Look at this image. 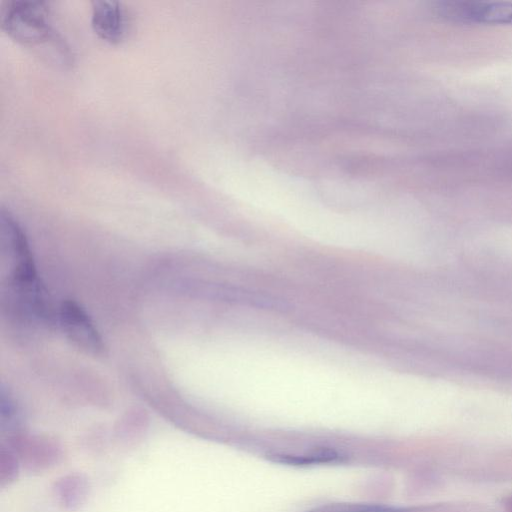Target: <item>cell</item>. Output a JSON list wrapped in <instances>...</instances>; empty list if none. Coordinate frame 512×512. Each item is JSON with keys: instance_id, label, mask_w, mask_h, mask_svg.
Masks as SVG:
<instances>
[{"instance_id": "cell-8", "label": "cell", "mask_w": 512, "mask_h": 512, "mask_svg": "<svg viewBox=\"0 0 512 512\" xmlns=\"http://www.w3.org/2000/svg\"><path fill=\"white\" fill-rule=\"evenodd\" d=\"M147 426L148 422L143 414H130L116 424L114 438L119 446L125 448L137 446L143 439Z\"/></svg>"}, {"instance_id": "cell-7", "label": "cell", "mask_w": 512, "mask_h": 512, "mask_svg": "<svg viewBox=\"0 0 512 512\" xmlns=\"http://www.w3.org/2000/svg\"><path fill=\"white\" fill-rule=\"evenodd\" d=\"M91 491L88 476L82 472H69L55 479L52 495L58 506L67 512L80 510L87 502Z\"/></svg>"}, {"instance_id": "cell-9", "label": "cell", "mask_w": 512, "mask_h": 512, "mask_svg": "<svg viewBox=\"0 0 512 512\" xmlns=\"http://www.w3.org/2000/svg\"><path fill=\"white\" fill-rule=\"evenodd\" d=\"M343 456L333 449L323 448L313 450L304 454H281L269 455V459L287 465L306 466L314 464L335 463L341 461Z\"/></svg>"}, {"instance_id": "cell-4", "label": "cell", "mask_w": 512, "mask_h": 512, "mask_svg": "<svg viewBox=\"0 0 512 512\" xmlns=\"http://www.w3.org/2000/svg\"><path fill=\"white\" fill-rule=\"evenodd\" d=\"M17 455L21 468L41 473L60 465L65 456L64 446L50 435L14 432L5 441Z\"/></svg>"}, {"instance_id": "cell-6", "label": "cell", "mask_w": 512, "mask_h": 512, "mask_svg": "<svg viewBox=\"0 0 512 512\" xmlns=\"http://www.w3.org/2000/svg\"><path fill=\"white\" fill-rule=\"evenodd\" d=\"M91 25L101 39L117 43L126 35L127 15L117 1L96 0L92 2Z\"/></svg>"}, {"instance_id": "cell-10", "label": "cell", "mask_w": 512, "mask_h": 512, "mask_svg": "<svg viewBox=\"0 0 512 512\" xmlns=\"http://www.w3.org/2000/svg\"><path fill=\"white\" fill-rule=\"evenodd\" d=\"M21 464L13 449L4 441L0 444V487L13 484L19 476Z\"/></svg>"}, {"instance_id": "cell-1", "label": "cell", "mask_w": 512, "mask_h": 512, "mask_svg": "<svg viewBox=\"0 0 512 512\" xmlns=\"http://www.w3.org/2000/svg\"><path fill=\"white\" fill-rule=\"evenodd\" d=\"M2 241L7 248L11 268V285L26 309L38 317H46L45 291L40 284L31 253L18 223L7 212H1Z\"/></svg>"}, {"instance_id": "cell-3", "label": "cell", "mask_w": 512, "mask_h": 512, "mask_svg": "<svg viewBox=\"0 0 512 512\" xmlns=\"http://www.w3.org/2000/svg\"><path fill=\"white\" fill-rule=\"evenodd\" d=\"M440 19L463 25L512 26V2L441 0L432 6Z\"/></svg>"}, {"instance_id": "cell-11", "label": "cell", "mask_w": 512, "mask_h": 512, "mask_svg": "<svg viewBox=\"0 0 512 512\" xmlns=\"http://www.w3.org/2000/svg\"><path fill=\"white\" fill-rule=\"evenodd\" d=\"M339 512H404L403 510L379 506H354Z\"/></svg>"}, {"instance_id": "cell-2", "label": "cell", "mask_w": 512, "mask_h": 512, "mask_svg": "<svg viewBox=\"0 0 512 512\" xmlns=\"http://www.w3.org/2000/svg\"><path fill=\"white\" fill-rule=\"evenodd\" d=\"M2 29L16 41L29 46L46 43L61 45L49 21V12L44 2L8 1L0 12Z\"/></svg>"}, {"instance_id": "cell-5", "label": "cell", "mask_w": 512, "mask_h": 512, "mask_svg": "<svg viewBox=\"0 0 512 512\" xmlns=\"http://www.w3.org/2000/svg\"><path fill=\"white\" fill-rule=\"evenodd\" d=\"M59 322L65 334L80 347L93 353H100L103 350L101 336L87 313L77 303H62Z\"/></svg>"}]
</instances>
